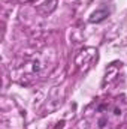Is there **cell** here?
<instances>
[{
	"mask_svg": "<svg viewBox=\"0 0 127 129\" xmlns=\"http://www.w3.org/2000/svg\"><path fill=\"white\" fill-rule=\"evenodd\" d=\"M109 15V11L106 9V8H103V9H99V11H96L94 14L91 15V18H90V23H100V21H103L106 17Z\"/></svg>",
	"mask_w": 127,
	"mask_h": 129,
	"instance_id": "1",
	"label": "cell"
}]
</instances>
